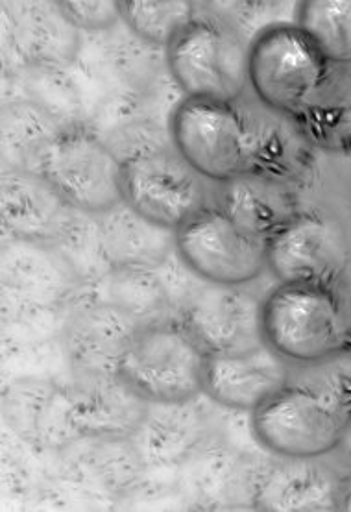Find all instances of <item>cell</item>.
Here are the masks:
<instances>
[{
    "instance_id": "6da1fadb",
    "label": "cell",
    "mask_w": 351,
    "mask_h": 512,
    "mask_svg": "<svg viewBox=\"0 0 351 512\" xmlns=\"http://www.w3.org/2000/svg\"><path fill=\"white\" fill-rule=\"evenodd\" d=\"M248 49L235 26L198 10L165 49L167 73L183 98L237 104L250 87Z\"/></svg>"
},
{
    "instance_id": "7a4b0ae2",
    "label": "cell",
    "mask_w": 351,
    "mask_h": 512,
    "mask_svg": "<svg viewBox=\"0 0 351 512\" xmlns=\"http://www.w3.org/2000/svg\"><path fill=\"white\" fill-rule=\"evenodd\" d=\"M207 357L178 318H159L137 331L119 376L150 405L194 402L204 394Z\"/></svg>"
},
{
    "instance_id": "3957f363",
    "label": "cell",
    "mask_w": 351,
    "mask_h": 512,
    "mask_svg": "<svg viewBox=\"0 0 351 512\" xmlns=\"http://www.w3.org/2000/svg\"><path fill=\"white\" fill-rule=\"evenodd\" d=\"M339 293L279 283L261 300V333L268 350L285 363L322 365L342 350Z\"/></svg>"
},
{
    "instance_id": "277c9868",
    "label": "cell",
    "mask_w": 351,
    "mask_h": 512,
    "mask_svg": "<svg viewBox=\"0 0 351 512\" xmlns=\"http://www.w3.org/2000/svg\"><path fill=\"white\" fill-rule=\"evenodd\" d=\"M36 172L84 215L98 217L124 202V161L84 122L65 126L54 137Z\"/></svg>"
},
{
    "instance_id": "5b68a950",
    "label": "cell",
    "mask_w": 351,
    "mask_h": 512,
    "mask_svg": "<svg viewBox=\"0 0 351 512\" xmlns=\"http://www.w3.org/2000/svg\"><path fill=\"white\" fill-rule=\"evenodd\" d=\"M348 424L318 383L289 381L252 411L255 439L283 459H322L339 450Z\"/></svg>"
},
{
    "instance_id": "8992f818",
    "label": "cell",
    "mask_w": 351,
    "mask_h": 512,
    "mask_svg": "<svg viewBox=\"0 0 351 512\" xmlns=\"http://www.w3.org/2000/svg\"><path fill=\"white\" fill-rule=\"evenodd\" d=\"M169 139L207 182L222 185L250 171L252 134L239 104L182 97L170 113Z\"/></svg>"
},
{
    "instance_id": "52a82bcc",
    "label": "cell",
    "mask_w": 351,
    "mask_h": 512,
    "mask_svg": "<svg viewBox=\"0 0 351 512\" xmlns=\"http://www.w3.org/2000/svg\"><path fill=\"white\" fill-rule=\"evenodd\" d=\"M331 63L296 23L259 30L248 49V80L259 104L294 117L322 86Z\"/></svg>"
},
{
    "instance_id": "ba28073f",
    "label": "cell",
    "mask_w": 351,
    "mask_h": 512,
    "mask_svg": "<svg viewBox=\"0 0 351 512\" xmlns=\"http://www.w3.org/2000/svg\"><path fill=\"white\" fill-rule=\"evenodd\" d=\"M176 254L196 278L244 287L268 269V241L209 204L176 230Z\"/></svg>"
},
{
    "instance_id": "9c48e42d",
    "label": "cell",
    "mask_w": 351,
    "mask_h": 512,
    "mask_svg": "<svg viewBox=\"0 0 351 512\" xmlns=\"http://www.w3.org/2000/svg\"><path fill=\"white\" fill-rule=\"evenodd\" d=\"M206 182L172 145L143 148L124 159V202L174 232L209 206Z\"/></svg>"
},
{
    "instance_id": "30bf717a",
    "label": "cell",
    "mask_w": 351,
    "mask_h": 512,
    "mask_svg": "<svg viewBox=\"0 0 351 512\" xmlns=\"http://www.w3.org/2000/svg\"><path fill=\"white\" fill-rule=\"evenodd\" d=\"M207 355H239L265 346L261 300L243 287L198 281L174 309Z\"/></svg>"
},
{
    "instance_id": "8fae6325",
    "label": "cell",
    "mask_w": 351,
    "mask_h": 512,
    "mask_svg": "<svg viewBox=\"0 0 351 512\" xmlns=\"http://www.w3.org/2000/svg\"><path fill=\"white\" fill-rule=\"evenodd\" d=\"M268 269L279 283L339 293L350 281V248L333 222L302 211L268 241Z\"/></svg>"
},
{
    "instance_id": "7c38bea8",
    "label": "cell",
    "mask_w": 351,
    "mask_h": 512,
    "mask_svg": "<svg viewBox=\"0 0 351 512\" xmlns=\"http://www.w3.org/2000/svg\"><path fill=\"white\" fill-rule=\"evenodd\" d=\"M141 326L119 307L87 296L67 315L61 348L76 376H115Z\"/></svg>"
},
{
    "instance_id": "4fadbf2b",
    "label": "cell",
    "mask_w": 351,
    "mask_h": 512,
    "mask_svg": "<svg viewBox=\"0 0 351 512\" xmlns=\"http://www.w3.org/2000/svg\"><path fill=\"white\" fill-rule=\"evenodd\" d=\"M80 215L39 172L6 169L2 174V224L12 239L56 250Z\"/></svg>"
},
{
    "instance_id": "5bb4252c",
    "label": "cell",
    "mask_w": 351,
    "mask_h": 512,
    "mask_svg": "<svg viewBox=\"0 0 351 512\" xmlns=\"http://www.w3.org/2000/svg\"><path fill=\"white\" fill-rule=\"evenodd\" d=\"M67 396L73 431L85 439H132L150 409L119 374L76 376Z\"/></svg>"
},
{
    "instance_id": "9a60e30c",
    "label": "cell",
    "mask_w": 351,
    "mask_h": 512,
    "mask_svg": "<svg viewBox=\"0 0 351 512\" xmlns=\"http://www.w3.org/2000/svg\"><path fill=\"white\" fill-rule=\"evenodd\" d=\"M4 300L41 307H65L85 287L52 248L10 239L4 244Z\"/></svg>"
},
{
    "instance_id": "2e32d148",
    "label": "cell",
    "mask_w": 351,
    "mask_h": 512,
    "mask_svg": "<svg viewBox=\"0 0 351 512\" xmlns=\"http://www.w3.org/2000/svg\"><path fill=\"white\" fill-rule=\"evenodd\" d=\"M10 39L25 67L67 71L80 54L82 39L69 19L63 15L60 2H26L8 4Z\"/></svg>"
},
{
    "instance_id": "e0dca14e",
    "label": "cell",
    "mask_w": 351,
    "mask_h": 512,
    "mask_svg": "<svg viewBox=\"0 0 351 512\" xmlns=\"http://www.w3.org/2000/svg\"><path fill=\"white\" fill-rule=\"evenodd\" d=\"M287 383L285 361L267 346L248 354L207 357L204 394L226 409L252 413Z\"/></svg>"
},
{
    "instance_id": "ac0fdd59",
    "label": "cell",
    "mask_w": 351,
    "mask_h": 512,
    "mask_svg": "<svg viewBox=\"0 0 351 512\" xmlns=\"http://www.w3.org/2000/svg\"><path fill=\"white\" fill-rule=\"evenodd\" d=\"M100 252L109 270H158L176 254V232L126 202L98 215Z\"/></svg>"
},
{
    "instance_id": "d6986e66",
    "label": "cell",
    "mask_w": 351,
    "mask_h": 512,
    "mask_svg": "<svg viewBox=\"0 0 351 512\" xmlns=\"http://www.w3.org/2000/svg\"><path fill=\"white\" fill-rule=\"evenodd\" d=\"M252 134V159L248 174L296 187L315 165L311 147L289 115L268 110L263 104L246 111Z\"/></svg>"
},
{
    "instance_id": "ffe728a7",
    "label": "cell",
    "mask_w": 351,
    "mask_h": 512,
    "mask_svg": "<svg viewBox=\"0 0 351 512\" xmlns=\"http://www.w3.org/2000/svg\"><path fill=\"white\" fill-rule=\"evenodd\" d=\"M217 206L244 230L267 241L302 213L292 187L248 172L220 185Z\"/></svg>"
},
{
    "instance_id": "44dd1931",
    "label": "cell",
    "mask_w": 351,
    "mask_h": 512,
    "mask_svg": "<svg viewBox=\"0 0 351 512\" xmlns=\"http://www.w3.org/2000/svg\"><path fill=\"white\" fill-rule=\"evenodd\" d=\"M270 470L255 494L267 511H329L340 507L342 477L318 459H285Z\"/></svg>"
},
{
    "instance_id": "7402d4cb",
    "label": "cell",
    "mask_w": 351,
    "mask_h": 512,
    "mask_svg": "<svg viewBox=\"0 0 351 512\" xmlns=\"http://www.w3.org/2000/svg\"><path fill=\"white\" fill-rule=\"evenodd\" d=\"M315 152L351 156V69L331 65L326 80L294 117Z\"/></svg>"
},
{
    "instance_id": "603a6c76",
    "label": "cell",
    "mask_w": 351,
    "mask_h": 512,
    "mask_svg": "<svg viewBox=\"0 0 351 512\" xmlns=\"http://www.w3.org/2000/svg\"><path fill=\"white\" fill-rule=\"evenodd\" d=\"M204 437V418L193 402L150 405L137 429L134 450L150 464H174L187 457Z\"/></svg>"
},
{
    "instance_id": "cb8c5ba5",
    "label": "cell",
    "mask_w": 351,
    "mask_h": 512,
    "mask_svg": "<svg viewBox=\"0 0 351 512\" xmlns=\"http://www.w3.org/2000/svg\"><path fill=\"white\" fill-rule=\"evenodd\" d=\"M63 128L54 113L28 98L10 102L2 119L4 158L10 159V169L36 171L37 161Z\"/></svg>"
},
{
    "instance_id": "d4e9b609",
    "label": "cell",
    "mask_w": 351,
    "mask_h": 512,
    "mask_svg": "<svg viewBox=\"0 0 351 512\" xmlns=\"http://www.w3.org/2000/svg\"><path fill=\"white\" fill-rule=\"evenodd\" d=\"M87 289L91 291L89 296L119 307L141 324L174 317L167 287L158 270H109Z\"/></svg>"
},
{
    "instance_id": "484cf974",
    "label": "cell",
    "mask_w": 351,
    "mask_h": 512,
    "mask_svg": "<svg viewBox=\"0 0 351 512\" xmlns=\"http://www.w3.org/2000/svg\"><path fill=\"white\" fill-rule=\"evenodd\" d=\"M296 25L315 41L331 65L351 69V0L302 2Z\"/></svg>"
},
{
    "instance_id": "4316f807",
    "label": "cell",
    "mask_w": 351,
    "mask_h": 512,
    "mask_svg": "<svg viewBox=\"0 0 351 512\" xmlns=\"http://www.w3.org/2000/svg\"><path fill=\"white\" fill-rule=\"evenodd\" d=\"M119 4L128 30L148 47L163 50L198 12L193 2L185 0H122Z\"/></svg>"
},
{
    "instance_id": "83f0119b",
    "label": "cell",
    "mask_w": 351,
    "mask_h": 512,
    "mask_svg": "<svg viewBox=\"0 0 351 512\" xmlns=\"http://www.w3.org/2000/svg\"><path fill=\"white\" fill-rule=\"evenodd\" d=\"M60 8L80 32H100L122 23L119 2H60Z\"/></svg>"
},
{
    "instance_id": "f1b7e54d",
    "label": "cell",
    "mask_w": 351,
    "mask_h": 512,
    "mask_svg": "<svg viewBox=\"0 0 351 512\" xmlns=\"http://www.w3.org/2000/svg\"><path fill=\"white\" fill-rule=\"evenodd\" d=\"M318 385L333 398L340 413L351 422V355L340 354L327 361L326 376Z\"/></svg>"
},
{
    "instance_id": "f546056e",
    "label": "cell",
    "mask_w": 351,
    "mask_h": 512,
    "mask_svg": "<svg viewBox=\"0 0 351 512\" xmlns=\"http://www.w3.org/2000/svg\"><path fill=\"white\" fill-rule=\"evenodd\" d=\"M340 309H342V350L340 354L351 355V281L339 291Z\"/></svg>"
},
{
    "instance_id": "4dcf8cb0",
    "label": "cell",
    "mask_w": 351,
    "mask_h": 512,
    "mask_svg": "<svg viewBox=\"0 0 351 512\" xmlns=\"http://www.w3.org/2000/svg\"><path fill=\"white\" fill-rule=\"evenodd\" d=\"M340 509L351 511V472L346 477H342L340 485Z\"/></svg>"
},
{
    "instance_id": "1f68e13d",
    "label": "cell",
    "mask_w": 351,
    "mask_h": 512,
    "mask_svg": "<svg viewBox=\"0 0 351 512\" xmlns=\"http://www.w3.org/2000/svg\"><path fill=\"white\" fill-rule=\"evenodd\" d=\"M339 452L342 453V457H344L351 466V422L348 424V429H346L344 437L340 440Z\"/></svg>"
}]
</instances>
